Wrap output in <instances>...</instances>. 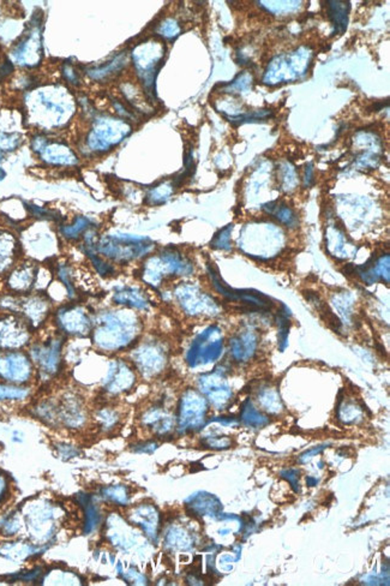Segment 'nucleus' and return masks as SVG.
<instances>
[{"label": "nucleus", "mask_w": 390, "mask_h": 586, "mask_svg": "<svg viewBox=\"0 0 390 586\" xmlns=\"http://www.w3.org/2000/svg\"><path fill=\"white\" fill-rule=\"evenodd\" d=\"M140 322L127 310H101L93 316L91 343L98 350L113 353L130 346L136 339Z\"/></svg>", "instance_id": "nucleus-1"}, {"label": "nucleus", "mask_w": 390, "mask_h": 586, "mask_svg": "<svg viewBox=\"0 0 390 586\" xmlns=\"http://www.w3.org/2000/svg\"><path fill=\"white\" fill-rule=\"evenodd\" d=\"M53 303L45 292H32L27 294L4 293L0 296V312L19 315L32 330L40 328L50 317Z\"/></svg>", "instance_id": "nucleus-2"}, {"label": "nucleus", "mask_w": 390, "mask_h": 586, "mask_svg": "<svg viewBox=\"0 0 390 586\" xmlns=\"http://www.w3.org/2000/svg\"><path fill=\"white\" fill-rule=\"evenodd\" d=\"M64 334H53L45 340L30 343L29 357L41 380H50L59 374L63 366Z\"/></svg>", "instance_id": "nucleus-3"}, {"label": "nucleus", "mask_w": 390, "mask_h": 586, "mask_svg": "<svg viewBox=\"0 0 390 586\" xmlns=\"http://www.w3.org/2000/svg\"><path fill=\"white\" fill-rule=\"evenodd\" d=\"M153 248L151 240L127 235L104 236L98 240L99 255L115 262H127L145 256Z\"/></svg>", "instance_id": "nucleus-4"}, {"label": "nucleus", "mask_w": 390, "mask_h": 586, "mask_svg": "<svg viewBox=\"0 0 390 586\" xmlns=\"http://www.w3.org/2000/svg\"><path fill=\"white\" fill-rule=\"evenodd\" d=\"M192 265L176 250L167 249L159 257H153L145 263L142 279L153 287H159L167 275H187Z\"/></svg>", "instance_id": "nucleus-5"}, {"label": "nucleus", "mask_w": 390, "mask_h": 586, "mask_svg": "<svg viewBox=\"0 0 390 586\" xmlns=\"http://www.w3.org/2000/svg\"><path fill=\"white\" fill-rule=\"evenodd\" d=\"M93 316L94 312H91L84 304L73 301L55 310V325L64 335L86 338L91 337Z\"/></svg>", "instance_id": "nucleus-6"}, {"label": "nucleus", "mask_w": 390, "mask_h": 586, "mask_svg": "<svg viewBox=\"0 0 390 586\" xmlns=\"http://www.w3.org/2000/svg\"><path fill=\"white\" fill-rule=\"evenodd\" d=\"M34 371V364L26 352L0 351V380L6 384L24 386L32 381Z\"/></svg>", "instance_id": "nucleus-7"}, {"label": "nucleus", "mask_w": 390, "mask_h": 586, "mask_svg": "<svg viewBox=\"0 0 390 586\" xmlns=\"http://www.w3.org/2000/svg\"><path fill=\"white\" fill-rule=\"evenodd\" d=\"M32 327L22 317L0 312V351L22 350L32 343Z\"/></svg>", "instance_id": "nucleus-8"}, {"label": "nucleus", "mask_w": 390, "mask_h": 586, "mask_svg": "<svg viewBox=\"0 0 390 586\" xmlns=\"http://www.w3.org/2000/svg\"><path fill=\"white\" fill-rule=\"evenodd\" d=\"M221 348L223 340L220 338V330L216 327H209L191 344L186 362L190 366L207 364L220 356Z\"/></svg>", "instance_id": "nucleus-9"}, {"label": "nucleus", "mask_w": 390, "mask_h": 586, "mask_svg": "<svg viewBox=\"0 0 390 586\" xmlns=\"http://www.w3.org/2000/svg\"><path fill=\"white\" fill-rule=\"evenodd\" d=\"M174 296L180 308L189 315H205L216 312V304L213 299L207 293L201 292L194 285H180Z\"/></svg>", "instance_id": "nucleus-10"}, {"label": "nucleus", "mask_w": 390, "mask_h": 586, "mask_svg": "<svg viewBox=\"0 0 390 586\" xmlns=\"http://www.w3.org/2000/svg\"><path fill=\"white\" fill-rule=\"evenodd\" d=\"M207 412V404L205 399L195 391H187L183 396L179 407V427L183 430H192L198 428Z\"/></svg>", "instance_id": "nucleus-11"}, {"label": "nucleus", "mask_w": 390, "mask_h": 586, "mask_svg": "<svg viewBox=\"0 0 390 586\" xmlns=\"http://www.w3.org/2000/svg\"><path fill=\"white\" fill-rule=\"evenodd\" d=\"M26 518L30 535L37 540L47 541L55 531V513L50 506L46 504L32 506Z\"/></svg>", "instance_id": "nucleus-12"}, {"label": "nucleus", "mask_w": 390, "mask_h": 586, "mask_svg": "<svg viewBox=\"0 0 390 586\" xmlns=\"http://www.w3.org/2000/svg\"><path fill=\"white\" fill-rule=\"evenodd\" d=\"M133 362L143 374H159L166 364V352L156 344H145L133 353Z\"/></svg>", "instance_id": "nucleus-13"}, {"label": "nucleus", "mask_w": 390, "mask_h": 586, "mask_svg": "<svg viewBox=\"0 0 390 586\" xmlns=\"http://www.w3.org/2000/svg\"><path fill=\"white\" fill-rule=\"evenodd\" d=\"M37 267L32 263H23L10 272L6 278L8 292L27 294L34 292L37 287Z\"/></svg>", "instance_id": "nucleus-14"}, {"label": "nucleus", "mask_w": 390, "mask_h": 586, "mask_svg": "<svg viewBox=\"0 0 390 586\" xmlns=\"http://www.w3.org/2000/svg\"><path fill=\"white\" fill-rule=\"evenodd\" d=\"M135 382V374L129 366L122 361L111 363L109 374L104 379V392L109 396H117L132 387Z\"/></svg>", "instance_id": "nucleus-15"}, {"label": "nucleus", "mask_w": 390, "mask_h": 586, "mask_svg": "<svg viewBox=\"0 0 390 586\" xmlns=\"http://www.w3.org/2000/svg\"><path fill=\"white\" fill-rule=\"evenodd\" d=\"M58 420L68 428H80L86 420V412L83 402L75 394H65L60 402H57Z\"/></svg>", "instance_id": "nucleus-16"}, {"label": "nucleus", "mask_w": 390, "mask_h": 586, "mask_svg": "<svg viewBox=\"0 0 390 586\" xmlns=\"http://www.w3.org/2000/svg\"><path fill=\"white\" fill-rule=\"evenodd\" d=\"M112 302L115 305H123L138 310H147L150 305L149 299L145 293L142 292L141 290L130 286H123L114 290L112 293Z\"/></svg>", "instance_id": "nucleus-17"}, {"label": "nucleus", "mask_w": 390, "mask_h": 586, "mask_svg": "<svg viewBox=\"0 0 390 586\" xmlns=\"http://www.w3.org/2000/svg\"><path fill=\"white\" fill-rule=\"evenodd\" d=\"M19 244L8 233H0V275L5 274L14 266Z\"/></svg>", "instance_id": "nucleus-18"}, {"label": "nucleus", "mask_w": 390, "mask_h": 586, "mask_svg": "<svg viewBox=\"0 0 390 586\" xmlns=\"http://www.w3.org/2000/svg\"><path fill=\"white\" fill-rule=\"evenodd\" d=\"M91 227H93V221L91 219L78 215L75 217V220L71 224L60 226V235L68 240H78L80 238H83L84 233Z\"/></svg>", "instance_id": "nucleus-19"}, {"label": "nucleus", "mask_w": 390, "mask_h": 586, "mask_svg": "<svg viewBox=\"0 0 390 586\" xmlns=\"http://www.w3.org/2000/svg\"><path fill=\"white\" fill-rule=\"evenodd\" d=\"M30 388L12 384H0V402H22L30 396Z\"/></svg>", "instance_id": "nucleus-20"}, {"label": "nucleus", "mask_w": 390, "mask_h": 586, "mask_svg": "<svg viewBox=\"0 0 390 586\" xmlns=\"http://www.w3.org/2000/svg\"><path fill=\"white\" fill-rule=\"evenodd\" d=\"M329 16L334 23L335 33L345 32L347 28V14H349V3H340V1H329Z\"/></svg>", "instance_id": "nucleus-21"}, {"label": "nucleus", "mask_w": 390, "mask_h": 586, "mask_svg": "<svg viewBox=\"0 0 390 586\" xmlns=\"http://www.w3.org/2000/svg\"><path fill=\"white\" fill-rule=\"evenodd\" d=\"M37 551H40V550L37 549V547L15 542V543H10V544L1 547L0 554L4 555L5 558H8V559L23 560L27 559L28 556L35 554Z\"/></svg>", "instance_id": "nucleus-22"}, {"label": "nucleus", "mask_w": 390, "mask_h": 586, "mask_svg": "<svg viewBox=\"0 0 390 586\" xmlns=\"http://www.w3.org/2000/svg\"><path fill=\"white\" fill-rule=\"evenodd\" d=\"M55 274L58 276V279L60 280V283L65 286L66 292H68V299L71 302L77 301L80 293H78L77 289H76V285L73 284V274H71L70 267L68 265H65V263H60L57 267V269H55Z\"/></svg>", "instance_id": "nucleus-23"}, {"label": "nucleus", "mask_w": 390, "mask_h": 586, "mask_svg": "<svg viewBox=\"0 0 390 586\" xmlns=\"http://www.w3.org/2000/svg\"><path fill=\"white\" fill-rule=\"evenodd\" d=\"M264 209L269 214L275 215L285 225L293 227L297 224V217H295V213L292 212L290 208L285 206V204H279L277 202L269 203V204H267L264 207Z\"/></svg>", "instance_id": "nucleus-24"}, {"label": "nucleus", "mask_w": 390, "mask_h": 586, "mask_svg": "<svg viewBox=\"0 0 390 586\" xmlns=\"http://www.w3.org/2000/svg\"><path fill=\"white\" fill-rule=\"evenodd\" d=\"M95 420L100 424L101 428L112 429L118 423L119 415L112 407H101L95 412Z\"/></svg>", "instance_id": "nucleus-25"}, {"label": "nucleus", "mask_w": 390, "mask_h": 586, "mask_svg": "<svg viewBox=\"0 0 390 586\" xmlns=\"http://www.w3.org/2000/svg\"><path fill=\"white\" fill-rule=\"evenodd\" d=\"M104 499L118 504V505H124L127 504L129 495H127V488L122 487V486H117V487L104 488V490L101 492Z\"/></svg>", "instance_id": "nucleus-26"}, {"label": "nucleus", "mask_w": 390, "mask_h": 586, "mask_svg": "<svg viewBox=\"0 0 390 586\" xmlns=\"http://www.w3.org/2000/svg\"><path fill=\"white\" fill-rule=\"evenodd\" d=\"M24 206L27 208L29 213L32 214V217L41 219V220L59 221L62 217H55V212L48 211L46 208L39 207L35 204H29V203H24Z\"/></svg>", "instance_id": "nucleus-27"}, {"label": "nucleus", "mask_w": 390, "mask_h": 586, "mask_svg": "<svg viewBox=\"0 0 390 586\" xmlns=\"http://www.w3.org/2000/svg\"><path fill=\"white\" fill-rule=\"evenodd\" d=\"M0 529H1V532L6 535V536H12V535H16L17 532L19 531V529H21V524H19V520L17 519L16 515H8V517H5L1 522H0Z\"/></svg>", "instance_id": "nucleus-28"}, {"label": "nucleus", "mask_w": 390, "mask_h": 586, "mask_svg": "<svg viewBox=\"0 0 390 586\" xmlns=\"http://www.w3.org/2000/svg\"><path fill=\"white\" fill-rule=\"evenodd\" d=\"M232 225L228 226L223 231H220L219 235L215 236V238L212 242V247L215 249H223V250H228L231 248L230 247V233H231Z\"/></svg>", "instance_id": "nucleus-29"}, {"label": "nucleus", "mask_w": 390, "mask_h": 586, "mask_svg": "<svg viewBox=\"0 0 390 586\" xmlns=\"http://www.w3.org/2000/svg\"><path fill=\"white\" fill-rule=\"evenodd\" d=\"M59 453L60 456H63L64 459H68V458H73V456H77L78 452L73 447L60 445Z\"/></svg>", "instance_id": "nucleus-30"}, {"label": "nucleus", "mask_w": 390, "mask_h": 586, "mask_svg": "<svg viewBox=\"0 0 390 586\" xmlns=\"http://www.w3.org/2000/svg\"><path fill=\"white\" fill-rule=\"evenodd\" d=\"M64 76L66 77V80H68L70 83H73V85H78V75L73 68L71 66H68L66 65L65 68H64Z\"/></svg>", "instance_id": "nucleus-31"}, {"label": "nucleus", "mask_w": 390, "mask_h": 586, "mask_svg": "<svg viewBox=\"0 0 390 586\" xmlns=\"http://www.w3.org/2000/svg\"><path fill=\"white\" fill-rule=\"evenodd\" d=\"M6 492H8V483H6L4 476L0 474V502L4 500Z\"/></svg>", "instance_id": "nucleus-32"}, {"label": "nucleus", "mask_w": 390, "mask_h": 586, "mask_svg": "<svg viewBox=\"0 0 390 586\" xmlns=\"http://www.w3.org/2000/svg\"><path fill=\"white\" fill-rule=\"evenodd\" d=\"M313 181V167L308 165L306 167V173H305V184L310 185V181Z\"/></svg>", "instance_id": "nucleus-33"}, {"label": "nucleus", "mask_w": 390, "mask_h": 586, "mask_svg": "<svg viewBox=\"0 0 390 586\" xmlns=\"http://www.w3.org/2000/svg\"><path fill=\"white\" fill-rule=\"evenodd\" d=\"M5 176H6V173H5L4 170H3V168H0V181L4 179Z\"/></svg>", "instance_id": "nucleus-34"}]
</instances>
